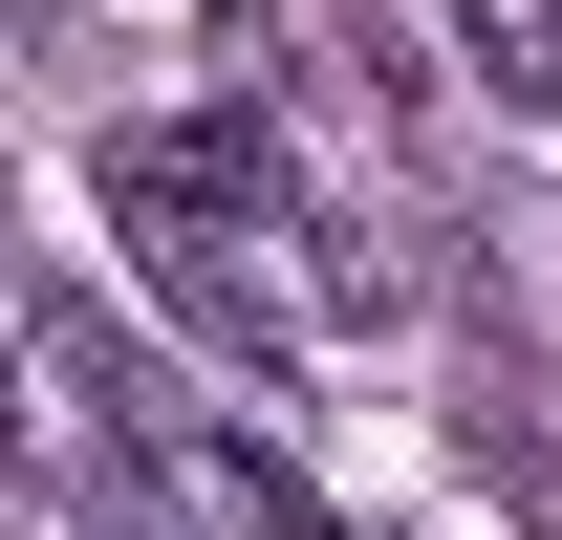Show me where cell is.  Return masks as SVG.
<instances>
[{"instance_id": "6da1fadb", "label": "cell", "mask_w": 562, "mask_h": 540, "mask_svg": "<svg viewBox=\"0 0 562 540\" xmlns=\"http://www.w3.org/2000/svg\"><path fill=\"white\" fill-rule=\"evenodd\" d=\"M109 238L151 260L173 325H216L238 368H281V303H260V151H195V131H109Z\"/></svg>"}, {"instance_id": "7a4b0ae2", "label": "cell", "mask_w": 562, "mask_h": 540, "mask_svg": "<svg viewBox=\"0 0 562 540\" xmlns=\"http://www.w3.org/2000/svg\"><path fill=\"white\" fill-rule=\"evenodd\" d=\"M454 66L497 109H562V0H454Z\"/></svg>"}, {"instance_id": "3957f363", "label": "cell", "mask_w": 562, "mask_h": 540, "mask_svg": "<svg viewBox=\"0 0 562 540\" xmlns=\"http://www.w3.org/2000/svg\"><path fill=\"white\" fill-rule=\"evenodd\" d=\"M0 432H22V346H0Z\"/></svg>"}, {"instance_id": "277c9868", "label": "cell", "mask_w": 562, "mask_h": 540, "mask_svg": "<svg viewBox=\"0 0 562 540\" xmlns=\"http://www.w3.org/2000/svg\"><path fill=\"white\" fill-rule=\"evenodd\" d=\"M541 540H562V475H541Z\"/></svg>"}, {"instance_id": "5b68a950", "label": "cell", "mask_w": 562, "mask_h": 540, "mask_svg": "<svg viewBox=\"0 0 562 540\" xmlns=\"http://www.w3.org/2000/svg\"><path fill=\"white\" fill-rule=\"evenodd\" d=\"M22 540H66V519H22Z\"/></svg>"}]
</instances>
